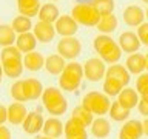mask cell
Returning <instances> with one entry per match:
<instances>
[{
  "label": "cell",
  "instance_id": "1",
  "mask_svg": "<svg viewBox=\"0 0 148 139\" xmlns=\"http://www.w3.org/2000/svg\"><path fill=\"white\" fill-rule=\"evenodd\" d=\"M92 46H94L96 53L100 56V59L105 63H110V65L117 63L120 60V57H122V53H123L120 50L119 43L108 34L96 36L94 40H92Z\"/></svg>",
  "mask_w": 148,
  "mask_h": 139
},
{
  "label": "cell",
  "instance_id": "2",
  "mask_svg": "<svg viewBox=\"0 0 148 139\" xmlns=\"http://www.w3.org/2000/svg\"><path fill=\"white\" fill-rule=\"evenodd\" d=\"M42 102H43V107L46 108V111H48L49 114L56 116V118L65 114L68 110L66 97H65L63 93L56 87L45 88L43 94H42Z\"/></svg>",
  "mask_w": 148,
  "mask_h": 139
},
{
  "label": "cell",
  "instance_id": "3",
  "mask_svg": "<svg viewBox=\"0 0 148 139\" xmlns=\"http://www.w3.org/2000/svg\"><path fill=\"white\" fill-rule=\"evenodd\" d=\"M83 77H85L83 65L79 62H69L59 76V87L63 91H74L80 87Z\"/></svg>",
  "mask_w": 148,
  "mask_h": 139
},
{
  "label": "cell",
  "instance_id": "4",
  "mask_svg": "<svg viewBox=\"0 0 148 139\" xmlns=\"http://www.w3.org/2000/svg\"><path fill=\"white\" fill-rule=\"evenodd\" d=\"M82 107L88 111H91L92 114L97 116H103L110 111L111 102L110 97L105 93L100 91H88L82 99Z\"/></svg>",
  "mask_w": 148,
  "mask_h": 139
},
{
  "label": "cell",
  "instance_id": "5",
  "mask_svg": "<svg viewBox=\"0 0 148 139\" xmlns=\"http://www.w3.org/2000/svg\"><path fill=\"white\" fill-rule=\"evenodd\" d=\"M71 17L76 20L79 25L83 26H97L100 20V14L96 11V8L91 3L79 2L71 9Z\"/></svg>",
  "mask_w": 148,
  "mask_h": 139
},
{
  "label": "cell",
  "instance_id": "6",
  "mask_svg": "<svg viewBox=\"0 0 148 139\" xmlns=\"http://www.w3.org/2000/svg\"><path fill=\"white\" fill-rule=\"evenodd\" d=\"M57 54L62 56L65 60L77 59L82 54V43L77 37H62L57 43Z\"/></svg>",
  "mask_w": 148,
  "mask_h": 139
},
{
  "label": "cell",
  "instance_id": "7",
  "mask_svg": "<svg viewBox=\"0 0 148 139\" xmlns=\"http://www.w3.org/2000/svg\"><path fill=\"white\" fill-rule=\"evenodd\" d=\"M83 73L85 79L90 82H99L100 79H105L106 76V67L105 62L100 57H91L83 63Z\"/></svg>",
  "mask_w": 148,
  "mask_h": 139
},
{
  "label": "cell",
  "instance_id": "8",
  "mask_svg": "<svg viewBox=\"0 0 148 139\" xmlns=\"http://www.w3.org/2000/svg\"><path fill=\"white\" fill-rule=\"evenodd\" d=\"M117 43L120 46V50L123 51V53H139V48H140L142 42L139 39V36L136 32L133 31H123L120 32L119 39H117Z\"/></svg>",
  "mask_w": 148,
  "mask_h": 139
},
{
  "label": "cell",
  "instance_id": "9",
  "mask_svg": "<svg viewBox=\"0 0 148 139\" xmlns=\"http://www.w3.org/2000/svg\"><path fill=\"white\" fill-rule=\"evenodd\" d=\"M56 32L62 37H74L79 31V23L71 16H60L57 22L54 23Z\"/></svg>",
  "mask_w": 148,
  "mask_h": 139
},
{
  "label": "cell",
  "instance_id": "10",
  "mask_svg": "<svg viewBox=\"0 0 148 139\" xmlns=\"http://www.w3.org/2000/svg\"><path fill=\"white\" fill-rule=\"evenodd\" d=\"M145 11L140 8V6H137V5H130V6H127L123 9V12H122V19H123V22H125V25H128V26H140L143 20H145Z\"/></svg>",
  "mask_w": 148,
  "mask_h": 139
},
{
  "label": "cell",
  "instance_id": "11",
  "mask_svg": "<svg viewBox=\"0 0 148 139\" xmlns=\"http://www.w3.org/2000/svg\"><path fill=\"white\" fill-rule=\"evenodd\" d=\"M143 136V124L137 119H128L119 131V139H140Z\"/></svg>",
  "mask_w": 148,
  "mask_h": 139
},
{
  "label": "cell",
  "instance_id": "12",
  "mask_svg": "<svg viewBox=\"0 0 148 139\" xmlns=\"http://www.w3.org/2000/svg\"><path fill=\"white\" fill-rule=\"evenodd\" d=\"M32 32H34L37 42H40V43H49L54 39V36L57 34L53 23H46V22H40V20L34 25Z\"/></svg>",
  "mask_w": 148,
  "mask_h": 139
},
{
  "label": "cell",
  "instance_id": "13",
  "mask_svg": "<svg viewBox=\"0 0 148 139\" xmlns=\"http://www.w3.org/2000/svg\"><path fill=\"white\" fill-rule=\"evenodd\" d=\"M63 133H65V138L66 139H88L86 127H83V125L74 118H69L66 122H65Z\"/></svg>",
  "mask_w": 148,
  "mask_h": 139
},
{
  "label": "cell",
  "instance_id": "14",
  "mask_svg": "<svg viewBox=\"0 0 148 139\" xmlns=\"http://www.w3.org/2000/svg\"><path fill=\"white\" fill-rule=\"evenodd\" d=\"M43 124H45V119L43 116L40 114V111H29L23 122V131L28 133V134H36L43 130Z\"/></svg>",
  "mask_w": 148,
  "mask_h": 139
},
{
  "label": "cell",
  "instance_id": "15",
  "mask_svg": "<svg viewBox=\"0 0 148 139\" xmlns=\"http://www.w3.org/2000/svg\"><path fill=\"white\" fill-rule=\"evenodd\" d=\"M125 68L130 71V74H142L143 71L147 70V59H145V54L142 53H133L128 56L127 62H125Z\"/></svg>",
  "mask_w": 148,
  "mask_h": 139
},
{
  "label": "cell",
  "instance_id": "16",
  "mask_svg": "<svg viewBox=\"0 0 148 139\" xmlns=\"http://www.w3.org/2000/svg\"><path fill=\"white\" fill-rule=\"evenodd\" d=\"M23 91H25V97L26 100H37L39 97H42L45 88L42 85V82L39 79L29 77L23 81Z\"/></svg>",
  "mask_w": 148,
  "mask_h": 139
},
{
  "label": "cell",
  "instance_id": "17",
  "mask_svg": "<svg viewBox=\"0 0 148 139\" xmlns=\"http://www.w3.org/2000/svg\"><path fill=\"white\" fill-rule=\"evenodd\" d=\"M28 116V110L22 102H12L8 107V122L12 125H22Z\"/></svg>",
  "mask_w": 148,
  "mask_h": 139
},
{
  "label": "cell",
  "instance_id": "18",
  "mask_svg": "<svg viewBox=\"0 0 148 139\" xmlns=\"http://www.w3.org/2000/svg\"><path fill=\"white\" fill-rule=\"evenodd\" d=\"M63 127L65 125L62 124V120H60L59 118H56V116H53V118L46 119L45 124H43V134L48 138H53V139H57L63 134Z\"/></svg>",
  "mask_w": 148,
  "mask_h": 139
},
{
  "label": "cell",
  "instance_id": "19",
  "mask_svg": "<svg viewBox=\"0 0 148 139\" xmlns=\"http://www.w3.org/2000/svg\"><path fill=\"white\" fill-rule=\"evenodd\" d=\"M91 133L92 136L97 138V139H105L110 136L111 133V125H110V120L105 119L103 116H99L92 120L91 124Z\"/></svg>",
  "mask_w": 148,
  "mask_h": 139
},
{
  "label": "cell",
  "instance_id": "20",
  "mask_svg": "<svg viewBox=\"0 0 148 139\" xmlns=\"http://www.w3.org/2000/svg\"><path fill=\"white\" fill-rule=\"evenodd\" d=\"M16 46L20 50V53L28 54L32 53L37 46V39L34 36V32H25V34H18L16 40Z\"/></svg>",
  "mask_w": 148,
  "mask_h": 139
},
{
  "label": "cell",
  "instance_id": "21",
  "mask_svg": "<svg viewBox=\"0 0 148 139\" xmlns=\"http://www.w3.org/2000/svg\"><path fill=\"white\" fill-rule=\"evenodd\" d=\"M65 67H66L65 59L59 54H51L45 59V70L49 74H53V76H60Z\"/></svg>",
  "mask_w": 148,
  "mask_h": 139
},
{
  "label": "cell",
  "instance_id": "22",
  "mask_svg": "<svg viewBox=\"0 0 148 139\" xmlns=\"http://www.w3.org/2000/svg\"><path fill=\"white\" fill-rule=\"evenodd\" d=\"M40 8H42L40 0H17V9L20 12V16L31 19L39 14Z\"/></svg>",
  "mask_w": 148,
  "mask_h": 139
},
{
  "label": "cell",
  "instance_id": "23",
  "mask_svg": "<svg viewBox=\"0 0 148 139\" xmlns=\"http://www.w3.org/2000/svg\"><path fill=\"white\" fill-rule=\"evenodd\" d=\"M37 17H39L40 22H46V23H54L57 22V19L60 17V11L57 8V5L54 3H45L42 5L39 14H37Z\"/></svg>",
  "mask_w": 148,
  "mask_h": 139
},
{
  "label": "cell",
  "instance_id": "24",
  "mask_svg": "<svg viewBox=\"0 0 148 139\" xmlns=\"http://www.w3.org/2000/svg\"><path fill=\"white\" fill-rule=\"evenodd\" d=\"M23 67H25L28 71H39V70L45 68L43 54L37 53V51H32V53L25 54V57H23Z\"/></svg>",
  "mask_w": 148,
  "mask_h": 139
},
{
  "label": "cell",
  "instance_id": "25",
  "mask_svg": "<svg viewBox=\"0 0 148 139\" xmlns=\"http://www.w3.org/2000/svg\"><path fill=\"white\" fill-rule=\"evenodd\" d=\"M139 93L136 90H133V88H123L122 91H120V94L117 96V102L122 107H125V108L128 110H133L134 107H137L139 104Z\"/></svg>",
  "mask_w": 148,
  "mask_h": 139
},
{
  "label": "cell",
  "instance_id": "26",
  "mask_svg": "<svg viewBox=\"0 0 148 139\" xmlns=\"http://www.w3.org/2000/svg\"><path fill=\"white\" fill-rule=\"evenodd\" d=\"M106 76L119 81L123 87L128 85L130 81H131V74H130V71L123 67V65H119V63H114V65H111L110 68H106Z\"/></svg>",
  "mask_w": 148,
  "mask_h": 139
},
{
  "label": "cell",
  "instance_id": "27",
  "mask_svg": "<svg viewBox=\"0 0 148 139\" xmlns=\"http://www.w3.org/2000/svg\"><path fill=\"white\" fill-rule=\"evenodd\" d=\"M119 26V20L117 17L114 16V14H108V16H102L99 23H97V30H99L102 34H111V32H114L117 30Z\"/></svg>",
  "mask_w": 148,
  "mask_h": 139
},
{
  "label": "cell",
  "instance_id": "28",
  "mask_svg": "<svg viewBox=\"0 0 148 139\" xmlns=\"http://www.w3.org/2000/svg\"><path fill=\"white\" fill-rule=\"evenodd\" d=\"M2 67H3V73L6 77H11V79H16V77H20L23 70V60H8V62H2Z\"/></svg>",
  "mask_w": 148,
  "mask_h": 139
},
{
  "label": "cell",
  "instance_id": "29",
  "mask_svg": "<svg viewBox=\"0 0 148 139\" xmlns=\"http://www.w3.org/2000/svg\"><path fill=\"white\" fill-rule=\"evenodd\" d=\"M130 113H131V110H128V108H125V107H122L117 100L111 104L110 111H108L110 118L113 119V120H116V122H127L128 118H130Z\"/></svg>",
  "mask_w": 148,
  "mask_h": 139
},
{
  "label": "cell",
  "instance_id": "30",
  "mask_svg": "<svg viewBox=\"0 0 148 139\" xmlns=\"http://www.w3.org/2000/svg\"><path fill=\"white\" fill-rule=\"evenodd\" d=\"M16 40H17V36H16V31L12 30V26L2 23L0 25V46H3V48L11 46L14 45Z\"/></svg>",
  "mask_w": 148,
  "mask_h": 139
},
{
  "label": "cell",
  "instance_id": "31",
  "mask_svg": "<svg viewBox=\"0 0 148 139\" xmlns=\"http://www.w3.org/2000/svg\"><path fill=\"white\" fill-rule=\"evenodd\" d=\"M71 118H74L76 120H79V122H80L83 127H91L92 120H94V114H92L91 111L85 110L82 105H79V107H76V108L73 110Z\"/></svg>",
  "mask_w": 148,
  "mask_h": 139
},
{
  "label": "cell",
  "instance_id": "32",
  "mask_svg": "<svg viewBox=\"0 0 148 139\" xmlns=\"http://www.w3.org/2000/svg\"><path fill=\"white\" fill-rule=\"evenodd\" d=\"M11 26H12V30L16 31L17 34L31 32V30L34 28V25H32V22H31V19H29V17H25V16H17V17L12 20Z\"/></svg>",
  "mask_w": 148,
  "mask_h": 139
},
{
  "label": "cell",
  "instance_id": "33",
  "mask_svg": "<svg viewBox=\"0 0 148 139\" xmlns=\"http://www.w3.org/2000/svg\"><path fill=\"white\" fill-rule=\"evenodd\" d=\"M123 88H125V87H123L119 81H116V79H113V77L105 76L103 85H102V90H103V93H105L106 96H119L120 91H122Z\"/></svg>",
  "mask_w": 148,
  "mask_h": 139
},
{
  "label": "cell",
  "instance_id": "34",
  "mask_svg": "<svg viewBox=\"0 0 148 139\" xmlns=\"http://www.w3.org/2000/svg\"><path fill=\"white\" fill-rule=\"evenodd\" d=\"M90 3L96 8V11L100 14V17L108 16V14H114V8H116L114 0H91Z\"/></svg>",
  "mask_w": 148,
  "mask_h": 139
},
{
  "label": "cell",
  "instance_id": "35",
  "mask_svg": "<svg viewBox=\"0 0 148 139\" xmlns=\"http://www.w3.org/2000/svg\"><path fill=\"white\" fill-rule=\"evenodd\" d=\"M0 59H2V62H8V60H23V56L17 46L11 45V46H6V48L2 50Z\"/></svg>",
  "mask_w": 148,
  "mask_h": 139
},
{
  "label": "cell",
  "instance_id": "36",
  "mask_svg": "<svg viewBox=\"0 0 148 139\" xmlns=\"http://www.w3.org/2000/svg\"><path fill=\"white\" fill-rule=\"evenodd\" d=\"M9 93H11V97L16 102H25V91H23V81H16L9 88Z\"/></svg>",
  "mask_w": 148,
  "mask_h": 139
},
{
  "label": "cell",
  "instance_id": "37",
  "mask_svg": "<svg viewBox=\"0 0 148 139\" xmlns=\"http://www.w3.org/2000/svg\"><path fill=\"white\" fill-rule=\"evenodd\" d=\"M136 90L140 96H145L148 93V73L139 74V77L136 81Z\"/></svg>",
  "mask_w": 148,
  "mask_h": 139
},
{
  "label": "cell",
  "instance_id": "38",
  "mask_svg": "<svg viewBox=\"0 0 148 139\" xmlns=\"http://www.w3.org/2000/svg\"><path fill=\"white\" fill-rule=\"evenodd\" d=\"M137 36L140 39L142 45H148V22H143L140 26L137 28Z\"/></svg>",
  "mask_w": 148,
  "mask_h": 139
},
{
  "label": "cell",
  "instance_id": "39",
  "mask_svg": "<svg viewBox=\"0 0 148 139\" xmlns=\"http://www.w3.org/2000/svg\"><path fill=\"white\" fill-rule=\"evenodd\" d=\"M137 108H139V113L143 114L145 118H148V99L140 97V100H139V104H137Z\"/></svg>",
  "mask_w": 148,
  "mask_h": 139
},
{
  "label": "cell",
  "instance_id": "40",
  "mask_svg": "<svg viewBox=\"0 0 148 139\" xmlns=\"http://www.w3.org/2000/svg\"><path fill=\"white\" fill-rule=\"evenodd\" d=\"M8 120V108L0 104V125H3Z\"/></svg>",
  "mask_w": 148,
  "mask_h": 139
},
{
  "label": "cell",
  "instance_id": "41",
  "mask_svg": "<svg viewBox=\"0 0 148 139\" xmlns=\"http://www.w3.org/2000/svg\"><path fill=\"white\" fill-rule=\"evenodd\" d=\"M0 139H11V131L3 125H0Z\"/></svg>",
  "mask_w": 148,
  "mask_h": 139
},
{
  "label": "cell",
  "instance_id": "42",
  "mask_svg": "<svg viewBox=\"0 0 148 139\" xmlns=\"http://www.w3.org/2000/svg\"><path fill=\"white\" fill-rule=\"evenodd\" d=\"M142 124H143V134H145V136H148V118L143 120Z\"/></svg>",
  "mask_w": 148,
  "mask_h": 139
},
{
  "label": "cell",
  "instance_id": "43",
  "mask_svg": "<svg viewBox=\"0 0 148 139\" xmlns=\"http://www.w3.org/2000/svg\"><path fill=\"white\" fill-rule=\"evenodd\" d=\"M3 67H2V63H0V83H2V76H3Z\"/></svg>",
  "mask_w": 148,
  "mask_h": 139
},
{
  "label": "cell",
  "instance_id": "44",
  "mask_svg": "<svg viewBox=\"0 0 148 139\" xmlns=\"http://www.w3.org/2000/svg\"><path fill=\"white\" fill-rule=\"evenodd\" d=\"M145 59H147V70H148V53L145 54Z\"/></svg>",
  "mask_w": 148,
  "mask_h": 139
},
{
  "label": "cell",
  "instance_id": "45",
  "mask_svg": "<svg viewBox=\"0 0 148 139\" xmlns=\"http://www.w3.org/2000/svg\"><path fill=\"white\" fill-rule=\"evenodd\" d=\"M39 139H53V138H48V136H43V138H39Z\"/></svg>",
  "mask_w": 148,
  "mask_h": 139
},
{
  "label": "cell",
  "instance_id": "46",
  "mask_svg": "<svg viewBox=\"0 0 148 139\" xmlns=\"http://www.w3.org/2000/svg\"><path fill=\"white\" fill-rule=\"evenodd\" d=\"M140 97H143V99H148V93H147L145 96H140Z\"/></svg>",
  "mask_w": 148,
  "mask_h": 139
},
{
  "label": "cell",
  "instance_id": "47",
  "mask_svg": "<svg viewBox=\"0 0 148 139\" xmlns=\"http://www.w3.org/2000/svg\"><path fill=\"white\" fill-rule=\"evenodd\" d=\"M145 16L148 17V8H147V11H145Z\"/></svg>",
  "mask_w": 148,
  "mask_h": 139
},
{
  "label": "cell",
  "instance_id": "48",
  "mask_svg": "<svg viewBox=\"0 0 148 139\" xmlns=\"http://www.w3.org/2000/svg\"><path fill=\"white\" fill-rule=\"evenodd\" d=\"M142 2H143V3H148V0H142Z\"/></svg>",
  "mask_w": 148,
  "mask_h": 139
},
{
  "label": "cell",
  "instance_id": "49",
  "mask_svg": "<svg viewBox=\"0 0 148 139\" xmlns=\"http://www.w3.org/2000/svg\"><path fill=\"white\" fill-rule=\"evenodd\" d=\"M51 2H57V0H51Z\"/></svg>",
  "mask_w": 148,
  "mask_h": 139
},
{
  "label": "cell",
  "instance_id": "50",
  "mask_svg": "<svg viewBox=\"0 0 148 139\" xmlns=\"http://www.w3.org/2000/svg\"><path fill=\"white\" fill-rule=\"evenodd\" d=\"M147 46H148V45H147Z\"/></svg>",
  "mask_w": 148,
  "mask_h": 139
}]
</instances>
